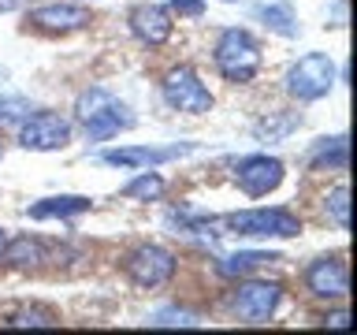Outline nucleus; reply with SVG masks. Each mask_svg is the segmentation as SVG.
Masks as SVG:
<instances>
[{
    "label": "nucleus",
    "mask_w": 357,
    "mask_h": 335,
    "mask_svg": "<svg viewBox=\"0 0 357 335\" xmlns=\"http://www.w3.org/2000/svg\"><path fill=\"white\" fill-rule=\"evenodd\" d=\"M75 116H78V123L86 127V138H89V142H105V138H112V134L134 127L130 108L123 105V100L112 97L108 89H100V86L86 89V94L78 97Z\"/></svg>",
    "instance_id": "1"
},
{
    "label": "nucleus",
    "mask_w": 357,
    "mask_h": 335,
    "mask_svg": "<svg viewBox=\"0 0 357 335\" xmlns=\"http://www.w3.org/2000/svg\"><path fill=\"white\" fill-rule=\"evenodd\" d=\"M227 234H242V239H294L301 234V220L287 209H242L220 220Z\"/></svg>",
    "instance_id": "2"
},
{
    "label": "nucleus",
    "mask_w": 357,
    "mask_h": 335,
    "mask_svg": "<svg viewBox=\"0 0 357 335\" xmlns=\"http://www.w3.org/2000/svg\"><path fill=\"white\" fill-rule=\"evenodd\" d=\"M212 56H216V67L227 82H250L261 71V45L245 30H223Z\"/></svg>",
    "instance_id": "3"
},
{
    "label": "nucleus",
    "mask_w": 357,
    "mask_h": 335,
    "mask_svg": "<svg viewBox=\"0 0 357 335\" xmlns=\"http://www.w3.org/2000/svg\"><path fill=\"white\" fill-rule=\"evenodd\" d=\"M335 86V60L328 52H305L287 71V94L298 100H320Z\"/></svg>",
    "instance_id": "4"
},
{
    "label": "nucleus",
    "mask_w": 357,
    "mask_h": 335,
    "mask_svg": "<svg viewBox=\"0 0 357 335\" xmlns=\"http://www.w3.org/2000/svg\"><path fill=\"white\" fill-rule=\"evenodd\" d=\"M164 100L172 105L175 112H186V116H201V112H208L212 108V94H208V86L197 78L194 67H172V71L164 75Z\"/></svg>",
    "instance_id": "5"
},
{
    "label": "nucleus",
    "mask_w": 357,
    "mask_h": 335,
    "mask_svg": "<svg viewBox=\"0 0 357 335\" xmlns=\"http://www.w3.org/2000/svg\"><path fill=\"white\" fill-rule=\"evenodd\" d=\"M19 142H22V149H33V153L63 149V145L71 142V123L60 119L56 112H33V116L22 119Z\"/></svg>",
    "instance_id": "6"
},
{
    "label": "nucleus",
    "mask_w": 357,
    "mask_h": 335,
    "mask_svg": "<svg viewBox=\"0 0 357 335\" xmlns=\"http://www.w3.org/2000/svg\"><path fill=\"white\" fill-rule=\"evenodd\" d=\"M175 268H178L175 253H167L164 246H138L127 257V276L138 287H164L175 276Z\"/></svg>",
    "instance_id": "7"
},
{
    "label": "nucleus",
    "mask_w": 357,
    "mask_h": 335,
    "mask_svg": "<svg viewBox=\"0 0 357 335\" xmlns=\"http://www.w3.org/2000/svg\"><path fill=\"white\" fill-rule=\"evenodd\" d=\"M279 298H283L279 283L250 279V283H242L234 290V313H238L245 324H264V320H272V313L279 309Z\"/></svg>",
    "instance_id": "8"
},
{
    "label": "nucleus",
    "mask_w": 357,
    "mask_h": 335,
    "mask_svg": "<svg viewBox=\"0 0 357 335\" xmlns=\"http://www.w3.org/2000/svg\"><path fill=\"white\" fill-rule=\"evenodd\" d=\"M283 175H287V172H283V161H275V156H268V153L245 156V161H238V172H234L238 186H242L250 198L272 194V190L283 183Z\"/></svg>",
    "instance_id": "9"
},
{
    "label": "nucleus",
    "mask_w": 357,
    "mask_h": 335,
    "mask_svg": "<svg viewBox=\"0 0 357 335\" xmlns=\"http://www.w3.org/2000/svg\"><path fill=\"white\" fill-rule=\"evenodd\" d=\"M305 283L317 298H346L350 295V272H346V265L339 257H320V261L309 265L305 272Z\"/></svg>",
    "instance_id": "10"
},
{
    "label": "nucleus",
    "mask_w": 357,
    "mask_h": 335,
    "mask_svg": "<svg viewBox=\"0 0 357 335\" xmlns=\"http://www.w3.org/2000/svg\"><path fill=\"white\" fill-rule=\"evenodd\" d=\"M190 149H194V145H164V149H156V145H130V149L100 153V161L112 164V168H149V164L178 161V156H186Z\"/></svg>",
    "instance_id": "11"
},
{
    "label": "nucleus",
    "mask_w": 357,
    "mask_h": 335,
    "mask_svg": "<svg viewBox=\"0 0 357 335\" xmlns=\"http://www.w3.org/2000/svg\"><path fill=\"white\" fill-rule=\"evenodd\" d=\"M130 30L145 45H164L172 38V15L160 4H138L130 11Z\"/></svg>",
    "instance_id": "12"
},
{
    "label": "nucleus",
    "mask_w": 357,
    "mask_h": 335,
    "mask_svg": "<svg viewBox=\"0 0 357 335\" xmlns=\"http://www.w3.org/2000/svg\"><path fill=\"white\" fill-rule=\"evenodd\" d=\"M30 22L49 30V34H71V30H82L89 22V11L78 4H45L30 15Z\"/></svg>",
    "instance_id": "13"
},
{
    "label": "nucleus",
    "mask_w": 357,
    "mask_h": 335,
    "mask_svg": "<svg viewBox=\"0 0 357 335\" xmlns=\"http://www.w3.org/2000/svg\"><path fill=\"white\" fill-rule=\"evenodd\" d=\"M89 205H93L89 198L60 194V198H41L38 205H30L26 212L33 220H67V216H78V212H89Z\"/></svg>",
    "instance_id": "14"
},
{
    "label": "nucleus",
    "mask_w": 357,
    "mask_h": 335,
    "mask_svg": "<svg viewBox=\"0 0 357 335\" xmlns=\"http://www.w3.org/2000/svg\"><path fill=\"white\" fill-rule=\"evenodd\" d=\"M301 127V116L298 112H268L264 119H257V127H253V134L261 142H283V138H290Z\"/></svg>",
    "instance_id": "15"
},
{
    "label": "nucleus",
    "mask_w": 357,
    "mask_h": 335,
    "mask_svg": "<svg viewBox=\"0 0 357 335\" xmlns=\"http://www.w3.org/2000/svg\"><path fill=\"white\" fill-rule=\"evenodd\" d=\"M272 261H279V253L242 250V253H231V257H223V261H220L216 268H220V276L234 279V276H250V272H257V268H264V265H272Z\"/></svg>",
    "instance_id": "16"
},
{
    "label": "nucleus",
    "mask_w": 357,
    "mask_h": 335,
    "mask_svg": "<svg viewBox=\"0 0 357 335\" xmlns=\"http://www.w3.org/2000/svg\"><path fill=\"white\" fill-rule=\"evenodd\" d=\"M261 19L264 27L279 34V38H294L298 34V15H294V4H287V0H279V4H264L261 8Z\"/></svg>",
    "instance_id": "17"
},
{
    "label": "nucleus",
    "mask_w": 357,
    "mask_h": 335,
    "mask_svg": "<svg viewBox=\"0 0 357 335\" xmlns=\"http://www.w3.org/2000/svg\"><path fill=\"white\" fill-rule=\"evenodd\" d=\"M4 257L8 265H19V268H26V265H41L45 261V242L38 239H30V234H22V239H11L4 246Z\"/></svg>",
    "instance_id": "18"
},
{
    "label": "nucleus",
    "mask_w": 357,
    "mask_h": 335,
    "mask_svg": "<svg viewBox=\"0 0 357 335\" xmlns=\"http://www.w3.org/2000/svg\"><path fill=\"white\" fill-rule=\"evenodd\" d=\"M312 168H335V172H342L346 168V138H324L317 149H312Z\"/></svg>",
    "instance_id": "19"
},
{
    "label": "nucleus",
    "mask_w": 357,
    "mask_h": 335,
    "mask_svg": "<svg viewBox=\"0 0 357 335\" xmlns=\"http://www.w3.org/2000/svg\"><path fill=\"white\" fill-rule=\"evenodd\" d=\"M324 209H328V216L339 223L342 231H350V190H346V183H339L328 198H324Z\"/></svg>",
    "instance_id": "20"
},
{
    "label": "nucleus",
    "mask_w": 357,
    "mask_h": 335,
    "mask_svg": "<svg viewBox=\"0 0 357 335\" xmlns=\"http://www.w3.org/2000/svg\"><path fill=\"white\" fill-rule=\"evenodd\" d=\"M164 194V179L160 175H138V179H130L127 186H123V198H138V201H156Z\"/></svg>",
    "instance_id": "21"
},
{
    "label": "nucleus",
    "mask_w": 357,
    "mask_h": 335,
    "mask_svg": "<svg viewBox=\"0 0 357 335\" xmlns=\"http://www.w3.org/2000/svg\"><path fill=\"white\" fill-rule=\"evenodd\" d=\"M153 328H197V313L190 309H156L149 313Z\"/></svg>",
    "instance_id": "22"
},
{
    "label": "nucleus",
    "mask_w": 357,
    "mask_h": 335,
    "mask_svg": "<svg viewBox=\"0 0 357 335\" xmlns=\"http://www.w3.org/2000/svg\"><path fill=\"white\" fill-rule=\"evenodd\" d=\"M56 313L52 309H19L8 317V328H52Z\"/></svg>",
    "instance_id": "23"
},
{
    "label": "nucleus",
    "mask_w": 357,
    "mask_h": 335,
    "mask_svg": "<svg viewBox=\"0 0 357 335\" xmlns=\"http://www.w3.org/2000/svg\"><path fill=\"white\" fill-rule=\"evenodd\" d=\"M30 100L26 97H4L0 100V123H22L30 116Z\"/></svg>",
    "instance_id": "24"
},
{
    "label": "nucleus",
    "mask_w": 357,
    "mask_h": 335,
    "mask_svg": "<svg viewBox=\"0 0 357 335\" xmlns=\"http://www.w3.org/2000/svg\"><path fill=\"white\" fill-rule=\"evenodd\" d=\"M172 11L175 15H186V19H201L205 0H172Z\"/></svg>",
    "instance_id": "25"
},
{
    "label": "nucleus",
    "mask_w": 357,
    "mask_h": 335,
    "mask_svg": "<svg viewBox=\"0 0 357 335\" xmlns=\"http://www.w3.org/2000/svg\"><path fill=\"white\" fill-rule=\"evenodd\" d=\"M331 328H350V313H335V317H331Z\"/></svg>",
    "instance_id": "26"
},
{
    "label": "nucleus",
    "mask_w": 357,
    "mask_h": 335,
    "mask_svg": "<svg viewBox=\"0 0 357 335\" xmlns=\"http://www.w3.org/2000/svg\"><path fill=\"white\" fill-rule=\"evenodd\" d=\"M4 246H8V234H4V231H0V253H4Z\"/></svg>",
    "instance_id": "27"
},
{
    "label": "nucleus",
    "mask_w": 357,
    "mask_h": 335,
    "mask_svg": "<svg viewBox=\"0 0 357 335\" xmlns=\"http://www.w3.org/2000/svg\"><path fill=\"white\" fill-rule=\"evenodd\" d=\"M0 156H4V145H0Z\"/></svg>",
    "instance_id": "28"
},
{
    "label": "nucleus",
    "mask_w": 357,
    "mask_h": 335,
    "mask_svg": "<svg viewBox=\"0 0 357 335\" xmlns=\"http://www.w3.org/2000/svg\"><path fill=\"white\" fill-rule=\"evenodd\" d=\"M227 4H231V0H227Z\"/></svg>",
    "instance_id": "29"
}]
</instances>
